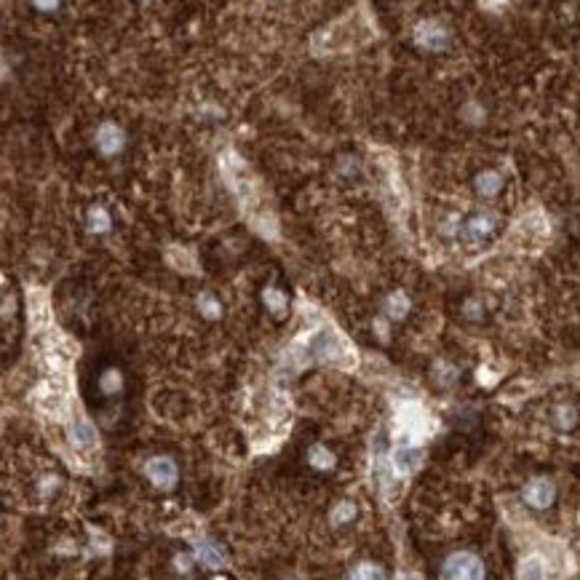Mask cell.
Listing matches in <instances>:
<instances>
[{
    "label": "cell",
    "instance_id": "obj_16",
    "mask_svg": "<svg viewBox=\"0 0 580 580\" xmlns=\"http://www.w3.org/2000/svg\"><path fill=\"white\" fill-rule=\"evenodd\" d=\"M519 578H546L548 575V562L540 554H529L527 559H522L519 564Z\"/></svg>",
    "mask_w": 580,
    "mask_h": 580
},
{
    "label": "cell",
    "instance_id": "obj_10",
    "mask_svg": "<svg viewBox=\"0 0 580 580\" xmlns=\"http://www.w3.org/2000/svg\"><path fill=\"white\" fill-rule=\"evenodd\" d=\"M391 468L396 476H410L420 468V452L414 444H398L391 455Z\"/></svg>",
    "mask_w": 580,
    "mask_h": 580
},
{
    "label": "cell",
    "instance_id": "obj_29",
    "mask_svg": "<svg viewBox=\"0 0 580 580\" xmlns=\"http://www.w3.org/2000/svg\"><path fill=\"white\" fill-rule=\"evenodd\" d=\"M481 3H487V6H497V3H503V0H481Z\"/></svg>",
    "mask_w": 580,
    "mask_h": 580
},
{
    "label": "cell",
    "instance_id": "obj_7",
    "mask_svg": "<svg viewBox=\"0 0 580 580\" xmlns=\"http://www.w3.org/2000/svg\"><path fill=\"white\" fill-rule=\"evenodd\" d=\"M414 43L426 51H444L449 46V30L444 27L442 22H433L426 19L414 27Z\"/></svg>",
    "mask_w": 580,
    "mask_h": 580
},
{
    "label": "cell",
    "instance_id": "obj_14",
    "mask_svg": "<svg viewBox=\"0 0 580 580\" xmlns=\"http://www.w3.org/2000/svg\"><path fill=\"white\" fill-rule=\"evenodd\" d=\"M495 227H497L495 214H492V211H481V214H476V217L468 220V225H465V239L481 241V239H487Z\"/></svg>",
    "mask_w": 580,
    "mask_h": 580
},
{
    "label": "cell",
    "instance_id": "obj_25",
    "mask_svg": "<svg viewBox=\"0 0 580 580\" xmlns=\"http://www.w3.org/2000/svg\"><path fill=\"white\" fill-rule=\"evenodd\" d=\"M385 572L377 567V564H372V562H364V564H359L353 572H351V578H366V580H372V578H382Z\"/></svg>",
    "mask_w": 580,
    "mask_h": 580
},
{
    "label": "cell",
    "instance_id": "obj_12",
    "mask_svg": "<svg viewBox=\"0 0 580 580\" xmlns=\"http://www.w3.org/2000/svg\"><path fill=\"white\" fill-rule=\"evenodd\" d=\"M126 145V137L115 123H102L99 131H97V147L102 155H118Z\"/></svg>",
    "mask_w": 580,
    "mask_h": 580
},
{
    "label": "cell",
    "instance_id": "obj_23",
    "mask_svg": "<svg viewBox=\"0 0 580 580\" xmlns=\"http://www.w3.org/2000/svg\"><path fill=\"white\" fill-rule=\"evenodd\" d=\"M433 372H436L433 380H436L439 385H452V382L458 380V369H455V366H449L446 361H439V366H436Z\"/></svg>",
    "mask_w": 580,
    "mask_h": 580
},
{
    "label": "cell",
    "instance_id": "obj_3",
    "mask_svg": "<svg viewBox=\"0 0 580 580\" xmlns=\"http://www.w3.org/2000/svg\"><path fill=\"white\" fill-rule=\"evenodd\" d=\"M222 171H225V177H227L233 193L239 195L241 204L246 206L249 211H255L257 201H259V188H257V182H255V177H252V171H249V166H246L233 150H227V153L222 155Z\"/></svg>",
    "mask_w": 580,
    "mask_h": 580
},
{
    "label": "cell",
    "instance_id": "obj_18",
    "mask_svg": "<svg viewBox=\"0 0 580 580\" xmlns=\"http://www.w3.org/2000/svg\"><path fill=\"white\" fill-rule=\"evenodd\" d=\"M410 307H412V303H410V297L404 294L401 289H396V291H391L388 297H385V313L391 316V319H404L407 313H410Z\"/></svg>",
    "mask_w": 580,
    "mask_h": 580
},
{
    "label": "cell",
    "instance_id": "obj_27",
    "mask_svg": "<svg viewBox=\"0 0 580 580\" xmlns=\"http://www.w3.org/2000/svg\"><path fill=\"white\" fill-rule=\"evenodd\" d=\"M35 8H40V11H54L56 6H59V0H33Z\"/></svg>",
    "mask_w": 580,
    "mask_h": 580
},
{
    "label": "cell",
    "instance_id": "obj_21",
    "mask_svg": "<svg viewBox=\"0 0 580 580\" xmlns=\"http://www.w3.org/2000/svg\"><path fill=\"white\" fill-rule=\"evenodd\" d=\"M262 300H265L268 310H273L275 316H281V313L287 310V297H284V291L273 289V287H268V289L262 291Z\"/></svg>",
    "mask_w": 580,
    "mask_h": 580
},
{
    "label": "cell",
    "instance_id": "obj_22",
    "mask_svg": "<svg viewBox=\"0 0 580 580\" xmlns=\"http://www.w3.org/2000/svg\"><path fill=\"white\" fill-rule=\"evenodd\" d=\"M353 516H356V506L351 500H342V503H337V508L332 511V524H348Z\"/></svg>",
    "mask_w": 580,
    "mask_h": 580
},
{
    "label": "cell",
    "instance_id": "obj_1",
    "mask_svg": "<svg viewBox=\"0 0 580 580\" xmlns=\"http://www.w3.org/2000/svg\"><path fill=\"white\" fill-rule=\"evenodd\" d=\"M369 38V24L361 22L359 17H345L340 22H335L332 27H324L313 35L310 46L316 54H332V51H345L351 46H359Z\"/></svg>",
    "mask_w": 580,
    "mask_h": 580
},
{
    "label": "cell",
    "instance_id": "obj_20",
    "mask_svg": "<svg viewBox=\"0 0 580 580\" xmlns=\"http://www.w3.org/2000/svg\"><path fill=\"white\" fill-rule=\"evenodd\" d=\"M88 230H94V233H104V230H110V214L104 211L102 206L88 209Z\"/></svg>",
    "mask_w": 580,
    "mask_h": 580
},
{
    "label": "cell",
    "instance_id": "obj_17",
    "mask_svg": "<svg viewBox=\"0 0 580 580\" xmlns=\"http://www.w3.org/2000/svg\"><path fill=\"white\" fill-rule=\"evenodd\" d=\"M476 190H478V195H484V198H495L497 193L503 190V177L492 169L481 171L476 177Z\"/></svg>",
    "mask_w": 580,
    "mask_h": 580
},
{
    "label": "cell",
    "instance_id": "obj_5",
    "mask_svg": "<svg viewBox=\"0 0 580 580\" xmlns=\"http://www.w3.org/2000/svg\"><path fill=\"white\" fill-rule=\"evenodd\" d=\"M35 404L46 412V414L59 417L62 412L67 410V385L62 380H46L35 391Z\"/></svg>",
    "mask_w": 580,
    "mask_h": 580
},
{
    "label": "cell",
    "instance_id": "obj_19",
    "mask_svg": "<svg viewBox=\"0 0 580 580\" xmlns=\"http://www.w3.org/2000/svg\"><path fill=\"white\" fill-rule=\"evenodd\" d=\"M307 460H310L313 468H319V471H332L335 468V455L326 449L324 444H313L307 449Z\"/></svg>",
    "mask_w": 580,
    "mask_h": 580
},
{
    "label": "cell",
    "instance_id": "obj_24",
    "mask_svg": "<svg viewBox=\"0 0 580 580\" xmlns=\"http://www.w3.org/2000/svg\"><path fill=\"white\" fill-rule=\"evenodd\" d=\"M99 385H102L104 393H118L120 385H123V377H120L118 369H107L102 375V380H99Z\"/></svg>",
    "mask_w": 580,
    "mask_h": 580
},
{
    "label": "cell",
    "instance_id": "obj_13",
    "mask_svg": "<svg viewBox=\"0 0 580 580\" xmlns=\"http://www.w3.org/2000/svg\"><path fill=\"white\" fill-rule=\"evenodd\" d=\"M70 444L78 446V449H91V446H97V430H94V426H91L86 417H81V414H75L72 423H70Z\"/></svg>",
    "mask_w": 580,
    "mask_h": 580
},
{
    "label": "cell",
    "instance_id": "obj_15",
    "mask_svg": "<svg viewBox=\"0 0 580 580\" xmlns=\"http://www.w3.org/2000/svg\"><path fill=\"white\" fill-rule=\"evenodd\" d=\"M195 556H198V562L204 567H211V570H220V567L227 564V554L217 543H201L195 548Z\"/></svg>",
    "mask_w": 580,
    "mask_h": 580
},
{
    "label": "cell",
    "instance_id": "obj_2",
    "mask_svg": "<svg viewBox=\"0 0 580 580\" xmlns=\"http://www.w3.org/2000/svg\"><path fill=\"white\" fill-rule=\"evenodd\" d=\"M305 345H307V353L316 356L319 361H324V364L340 366V369H353L356 366V351L348 342V337L340 335L337 329H321Z\"/></svg>",
    "mask_w": 580,
    "mask_h": 580
},
{
    "label": "cell",
    "instance_id": "obj_28",
    "mask_svg": "<svg viewBox=\"0 0 580 580\" xmlns=\"http://www.w3.org/2000/svg\"><path fill=\"white\" fill-rule=\"evenodd\" d=\"M190 559H193V556H188V554H185V556H177V564H179V570H190Z\"/></svg>",
    "mask_w": 580,
    "mask_h": 580
},
{
    "label": "cell",
    "instance_id": "obj_8",
    "mask_svg": "<svg viewBox=\"0 0 580 580\" xmlns=\"http://www.w3.org/2000/svg\"><path fill=\"white\" fill-rule=\"evenodd\" d=\"M145 474L153 481L155 487L161 490H171L177 484V465L169 460V458H153L145 465Z\"/></svg>",
    "mask_w": 580,
    "mask_h": 580
},
{
    "label": "cell",
    "instance_id": "obj_11",
    "mask_svg": "<svg viewBox=\"0 0 580 580\" xmlns=\"http://www.w3.org/2000/svg\"><path fill=\"white\" fill-rule=\"evenodd\" d=\"M27 303H30V324L35 332L46 329L51 321V310H49V294L40 289H33L27 294Z\"/></svg>",
    "mask_w": 580,
    "mask_h": 580
},
{
    "label": "cell",
    "instance_id": "obj_26",
    "mask_svg": "<svg viewBox=\"0 0 580 580\" xmlns=\"http://www.w3.org/2000/svg\"><path fill=\"white\" fill-rule=\"evenodd\" d=\"M198 307H201V313L209 316V319H217V316H220V310H222L220 303H217L211 294H201V297H198Z\"/></svg>",
    "mask_w": 580,
    "mask_h": 580
},
{
    "label": "cell",
    "instance_id": "obj_4",
    "mask_svg": "<svg viewBox=\"0 0 580 580\" xmlns=\"http://www.w3.org/2000/svg\"><path fill=\"white\" fill-rule=\"evenodd\" d=\"M428 430V414L417 401H401L396 410L398 444H417Z\"/></svg>",
    "mask_w": 580,
    "mask_h": 580
},
{
    "label": "cell",
    "instance_id": "obj_6",
    "mask_svg": "<svg viewBox=\"0 0 580 580\" xmlns=\"http://www.w3.org/2000/svg\"><path fill=\"white\" fill-rule=\"evenodd\" d=\"M444 578H462V580H476L484 578V564L476 554L471 551H460V554H452L446 562H444Z\"/></svg>",
    "mask_w": 580,
    "mask_h": 580
},
{
    "label": "cell",
    "instance_id": "obj_9",
    "mask_svg": "<svg viewBox=\"0 0 580 580\" xmlns=\"http://www.w3.org/2000/svg\"><path fill=\"white\" fill-rule=\"evenodd\" d=\"M556 497V484L551 478H532L524 487V500L532 508H548Z\"/></svg>",
    "mask_w": 580,
    "mask_h": 580
}]
</instances>
